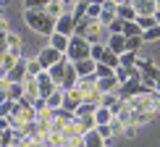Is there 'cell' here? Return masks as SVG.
<instances>
[{
	"mask_svg": "<svg viewBox=\"0 0 160 147\" xmlns=\"http://www.w3.org/2000/svg\"><path fill=\"white\" fill-rule=\"evenodd\" d=\"M18 61H21V53H13V50H8V53H5V58H3V63H0V68L8 74V71H11V68H13V66H16Z\"/></svg>",
	"mask_w": 160,
	"mask_h": 147,
	"instance_id": "21",
	"label": "cell"
},
{
	"mask_svg": "<svg viewBox=\"0 0 160 147\" xmlns=\"http://www.w3.org/2000/svg\"><path fill=\"white\" fill-rule=\"evenodd\" d=\"M66 66H68V58H63L61 63H55V66H52V68L48 71L55 87H61V84H63V79H66Z\"/></svg>",
	"mask_w": 160,
	"mask_h": 147,
	"instance_id": "12",
	"label": "cell"
},
{
	"mask_svg": "<svg viewBox=\"0 0 160 147\" xmlns=\"http://www.w3.org/2000/svg\"><path fill=\"white\" fill-rule=\"evenodd\" d=\"M5 48H8V50H13V53H21V37L11 32V34H8V45H5Z\"/></svg>",
	"mask_w": 160,
	"mask_h": 147,
	"instance_id": "34",
	"label": "cell"
},
{
	"mask_svg": "<svg viewBox=\"0 0 160 147\" xmlns=\"http://www.w3.org/2000/svg\"><path fill=\"white\" fill-rule=\"evenodd\" d=\"M118 103V95L113 92V95H102V100H100V105H105V108H113V105Z\"/></svg>",
	"mask_w": 160,
	"mask_h": 147,
	"instance_id": "41",
	"label": "cell"
},
{
	"mask_svg": "<svg viewBox=\"0 0 160 147\" xmlns=\"http://www.w3.org/2000/svg\"><path fill=\"white\" fill-rule=\"evenodd\" d=\"M76 32V18L71 13H63L61 18H55V34H63V37H74Z\"/></svg>",
	"mask_w": 160,
	"mask_h": 147,
	"instance_id": "6",
	"label": "cell"
},
{
	"mask_svg": "<svg viewBox=\"0 0 160 147\" xmlns=\"http://www.w3.org/2000/svg\"><path fill=\"white\" fill-rule=\"evenodd\" d=\"M137 68H139V82L147 87V89L155 92V84H158V79H160V68L152 61H142V58H139Z\"/></svg>",
	"mask_w": 160,
	"mask_h": 147,
	"instance_id": "3",
	"label": "cell"
},
{
	"mask_svg": "<svg viewBox=\"0 0 160 147\" xmlns=\"http://www.w3.org/2000/svg\"><path fill=\"white\" fill-rule=\"evenodd\" d=\"M152 108H155V113H160V95L158 92H152Z\"/></svg>",
	"mask_w": 160,
	"mask_h": 147,
	"instance_id": "43",
	"label": "cell"
},
{
	"mask_svg": "<svg viewBox=\"0 0 160 147\" xmlns=\"http://www.w3.org/2000/svg\"><path fill=\"white\" fill-rule=\"evenodd\" d=\"M63 58H66L63 53L52 50L50 45H48V48H45V50H42V53H39V55H37V61H39V66H42V71H50L52 66H55V63H61Z\"/></svg>",
	"mask_w": 160,
	"mask_h": 147,
	"instance_id": "5",
	"label": "cell"
},
{
	"mask_svg": "<svg viewBox=\"0 0 160 147\" xmlns=\"http://www.w3.org/2000/svg\"><path fill=\"white\" fill-rule=\"evenodd\" d=\"M113 118H116V116H113V110H110V108H105V105H100V108L95 110V124H97V126L110 124Z\"/></svg>",
	"mask_w": 160,
	"mask_h": 147,
	"instance_id": "17",
	"label": "cell"
},
{
	"mask_svg": "<svg viewBox=\"0 0 160 147\" xmlns=\"http://www.w3.org/2000/svg\"><path fill=\"white\" fill-rule=\"evenodd\" d=\"M155 3H158V13H160V0H155Z\"/></svg>",
	"mask_w": 160,
	"mask_h": 147,
	"instance_id": "51",
	"label": "cell"
},
{
	"mask_svg": "<svg viewBox=\"0 0 160 147\" xmlns=\"http://www.w3.org/2000/svg\"><path fill=\"white\" fill-rule=\"evenodd\" d=\"M97 108H100L97 103H82V105H79V110H76V116H95Z\"/></svg>",
	"mask_w": 160,
	"mask_h": 147,
	"instance_id": "32",
	"label": "cell"
},
{
	"mask_svg": "<svg viewBox=\"0 0 160 147\" xmlns=\"http://www.w3.org/2000/svg\"><path fill=\"white\" fill-rule=\"evenodd\" d=\"M0 139H3V131H0Z\"/></svg>",
	"mask_w": 160,
	"mask_h": 147,
	"instance_id": "52",
	"label": "cell"
},
{
	"mask_svg": "<svg viewBox=\"0 0 160 147\" xmlns=\"http://www.w3.org/2000/svg\"><path fill=\"white\" fill-rule=\"evenodd\" d=\"M100 13H102V5H95V3L87 5V18H92V21H100Z\"/></svg>",
	"mask_w": 160,
	"mask_h": 147,
	"instance_id": "35",
	"label": "cell"
},
{
	"mask_svg": "<svg viewBox=\"0 0 160 147\" xmlns=\"http://www.w3.org/2000/svg\"><path fill=\"white\" fill-rule=\"evenodd\" d=\"M95 61H92V58H87V61H79V63H74V68H76V74L79 76H92V74H95Z\"/></svg>",
	"mask_w": 160,
	"mask_h": 147,
	"instance_id": "19",
	"label": "cell"
},
{
	"mask_svg": "<svg viewBox=\"0 0 160 147\" xmlns=\"http://www.w3.org/2000/svg\"><path fill=\"white\" fill-rule=\"evenodd\" d=\"M37 84H39V97H42V100H48L52 92L58 89V87L52 84V79H50V74H48V71H42V74L37 76Z\"/></svg>",
	"mask_w": 160,
	"mask_h": 147,
	"instance_id": "9",
	"label": "cell"
},
{
	"mask_svg": "<svg viewBox=\"0 0 160 147\" xmlns=\"http://www.w3.org/2000/svg\"><path fill=\"white\" fill-rule=\"evenodd\" d=\"M5 53H8V48H0V63H3V58H5Z\"/></svg>",
	"mask_w": 160,
	"mask_h": 147,
	"instance_id": "47",
	"label": "cell"
},
{
	"mask_svg": "<svg viewBox=\"0 0 160 147\" xmlns=\"http://www.w3.org/2000/svg\"><path fill=\"white\" fill-rule=\"evenodd\" d=\"M97 134L102 137V139H110V137H116V131H113L110 124H105V126H97Z\"/></svg>",
	"mask_w": 160,
	"mask_h": 147,
	"instance_id": "40",
	"label": "cell"
},
{
	"mask_svg": "<svg viewBox=\"0 0 160 147\" xmlns=\"http://www.w3.org/2000/svg\"><path fill=\"white\" fill-rule=\"evenodd\" d=\"M123 134L126 137H134L137 134V126H123Z\"/></svg>",
	"mask_w": 160,
	"mask_h": 147,
	"instance_id": "44",
	"label": "cell"
},
{
	"mask_svg": "<svg viewBox=\"0 0 160 147\" xmlns=\"http://www.w3.org/2000/svg\"><path fill=\"white\" fill-rule=\"evenodd\" d=\"M24 21L29 24L34 32L45 34V37H52V32H55V18H52L48 11H26Z\"/></svg>",
	"mask_w": 160,
	"mask_h": 147,
	"instance_id": "1",
	"label": "cell"
},
{
	"mask_svg": "<svg viewBox=\"0 0 160 147\" xmlns=\"http://www.w3.org/2000/svg\"><path fill=\"white\" fill-rule=\"evenodd\" d=\"M63 97H66V92L58 87V89L52 92V95L45 100V103H48V108H50V110H58V108H63Z\"/></svg>",
	"mask_w": 160,
	"mask_h": 147,
	"instance_id": "20",
	"label": "cell"
},
{
	"mask_svg": "<svg viewBox=\"0 0 160 147\" xmlns=\"http://www.w3.org/2000/svg\"><path fill=\"white\" fill-rule=\"evenodd\" d=\"M68 39H71V37H63V34H55V32H52V37H50V48L66 55V50H68Z\"/></svg>",
	"mask_w": 160,
	"mask_h": 147,
	"instance_id": "18",
	"label": "cell"
},
{
	"mask_svg": "<svg viewBox=\"0 0 160 147\" xmlns=\"http://www.w3.org/2000/svg\"><path fill=\"white\" fill-rule=\"evenodd\" d=\"M89 53H92V45L87 42L84 37H71L68 39V50H66V58H68L71 63H79V61H87L89 58Z\"/></svg>",
	"mask_w": 160,
	"mask_h": 147,
	"instance_id": "2",
	"label": "cell"
},
{
	"mask_svg": "<svg viewBox=\"0 0 160 147\" xmlns=\"http://www.w3.org/2000/svg\"><path fill=\"white\" fill-rule=\"evenodd\" d=\"M137 24H139L142 32H147V29H152V26H158V18L155 16H137Z\"/></svg>",
	"mask_w": 160,
	"mask_h": 147,
	"instance_id": "27",
	"label": "cell"
},
{
	"mask_svg": "<svg viewBox=\"0 0 160 147\" xmlns=\"http://www.w3.org/2000/svg\"><path fill=\"white\" fill-rule=\"evenodd\" d=\"M45 11H48L52 18H61L63 13H66V8H63V3H61V0H50V5H48Z\"/></svg>",
	"mask_w": 160,
	"mask_h": 147,
	"instance_id": "26",
	"label": "cell"
},
{
	"mask_svg": "<svg viewBox=\"0 0 160 147\" xmlns=\"http://www.w3.org/2000/svg\"><path fill=\"white\" fill-rule=\"evenodd\" d=\"M48 5H50V0H24L26 11H45Z\"/></svg>",
	"mask_w": 160,
	"mask_h": 147,
	"instance_id": "28",
	"label": "cell"
},
{
	"mask_svg": "<svg viewBox=\"0 0 160 147\" xmlns=\"http://www.w3.org/2000/svg\"><path fill=\"white\" fill-rule=\"evenodd\" d=\"M24 97L39 100V84H37V76H26V82H24Z\"/></svg>",
	"mask_w": 160,
	"mask_h": 147,
	"instance_id": "14",
	"label": "cell"
},
{
	"mask_svg": "<svg viewBox=\"0 0 160 147\" xmlns=\"http://www.w3.org/2000/svg\"><path fill=\"white\" fill-rule=\"evenodd\" d=\"M155 18H158V26H160V13H155Z\"/></svg>",
	"mask_w": 160,
	"mask_h": 147,
	"instance_id": "50",
	"label": "cell"
},
{
	"mask_svg": "<svg viewBox=\"0 0 160 147\" xmlns=\"http://www.w3.org/2000/svg\"><path fill=\"white\" fill-rule=\"evenodd\" d=\"M134 11H137V16H155L158 3L155 0H134Z\"/></svg>",
	"mask_w": 160,
	"mask_h": 147,
	"instance_id": "11",
	"label": "cell"
},
{
	"mask_svg": "<svg viewBox=\"0 0 160 147\" xmlns=\"http://www.w3.org/2000/svg\"><path fill=\"white\" fill-rule=\"evenodd\" d=\"M142 45V37H126V53H137Z\"/></svg>",
	"mask_w": 160,
	"mask_h": 147,
	"instance_id": "37",
	"label": "cell"
},
{
	"mask_svg": "<svg viewBox=\"0 0 160 147\" xmlns=\"http://www.w3.org/2000/svg\"><path fill=\"white\" fill-rule=\"evenodd\" d=\"M76 82H79V74H76V68H74V63L68 61V66H66V79H63L61 89H63V92L74 89V87H76Z\"/></svg>",
	"mask_w": 160,
	"mask_h": 147,
	"instance_id": "13",
	"label": "cell"
},
{
	"mask_svg": "<svg viewBox=\"0 0 160 147\" xmlns=\"http://www.w3.org/2000/svg\"><path fill=\"white\" fill-rule=\"evenodd\" d=\"M82 103H84L82 92H79L76 87H74V89H68V92H66V97H63V108L68 110V113H74V116H76V110H79V105H82Z\"/></svg>",
	"mask_w": 160,
	"mask_h": 147,
	"instance_id": "8",
	"label": "cell"
},
{
	"mask_svg": "<svg viewBox=\"0 0 160 147\" xmlns=\"http://www.w3.org/2000/svg\"><path fill=\"white\" fill-rule=\"evenodd\" d=\"M8 34H11L8 29H0V48H5V45H8Z\"/></svg>",
	"mask_w": 160,
	"mask_h": 147,
	"instance_id": "42",
	"label": "cell"
},
{
	"mask_svg": "<svg viewBox=\"0 0 160 147\" xmlns=\"http://www.w3.org/2000/svg\"><path fill=\"white\" fill-rule=\"evenodd\" d=\"M116 16H118V5L113 3V0H108V3L102 5V13H100V24H102L105 29H108V26L116 21Z\"/></svg>",
	"mask_w": 160,
	"mask_h": 147,
	"instance_id": "10",
	"label": "cell"
},
{
	"mask_svg": "<svg viewBox=\"0 0 160 147\" xmlns=\"http://www.w3.org/2000/svg\"><path fill=\"white\" fill-rule=\"evenodd\" d=\"M21 97H24V84H11V89H8V100H11V103H18Z\"/></svg>",
	"mask_w": 160,
	"mask_h": 147,
	"instance_id": "30",
	"label": "cell"
},
{
	"mask_svg": "<svg viewBox=\"0 0 160 147\" xmlns=\"http://www.w3.org/2000/svg\"><path fill=\"white\" fill-rule=\"evenodd\" d=\"M152 89H147L139 79H129L126 84L118 87V100H123V103H129V100H134V97H144V95H150Z\"/></svg>",
	"mask_w": 160,
	"mask_h": 147,
	"instance_id": "4",
	"label": "cell"
},
{
	"mask_svg": "<svg viewBox=\"0 0 160 147\" xmlns=\"http://www.w3.org/2000/svg\"><path fill=\"white\" fill-rule=\"evenodd\" d=\"M118 63H121L123 68H134L139 63V58H137V53H123V55H118Z\"/></svg>",
	"mask_w": 160,
	"mask_h": 147,
	"instance_id": "25",
	"label": "cell"
},
{
	"mask_svg": "<svg viewBox=\"0 0 160 147\" xmlns=\"http://www.w3.org/2000/svg\"><path fill=\"white\" fill-rule=\"evenodd\" d=\"M92 3H95V5H105V3H108V0H92Z\"/></svg>",
	"mask_w": 160,
	"mask_h": 147,
	"instance_id": "48",
	"label": "cell"
},
{
	"mask_svg": "<svg viewBox=\"0 0 160 147\" xmlns=\"http://www.w3.org/2000/svg\"><path fill=\"white\" fill-rule=\"evenodd\" d=\"M82 144L84 147H105V139L97 134V129H92L87 134H82Z\"/></svg>",
	"mask_w": 160,
	"mask_h": 147,
	"instance_id": "16",
	"label": "cell"
},
{
	"mask_svg": "<svg viewBox=\"0 0 160 147\" xmlns=\"http://www.w3.org/2000/svg\"><path fill=\"white\" fill-rule=\"evenodd\" d=\"M0 29H8V21H5V16H0Z\"/></svg>",
	"mask_w": 160,
	"mask_h": 147,
	"instance_id": "46",
	"label": "cell"
},
{
	"mask_svg": "<svg viewBox=\"0 0 160 147\" xmlns=\"http://www.w3.org/2000/svg\"><path fill=\"white\" fill-rule=\"evenodd\" d=\"M100 63L110 66L113 71H116L118 66H121V63H118V55H116V53H113V50H108V48H105V53H102V58H100Z\"/></svg>",
	"mask_w": 160,
	"mask_h": 147,
	"instance_id": "23",
	"label": "cell"
},
{
	"mask_svg": "<svg viewBox=\"0 0 160 147\" xmlns=\"http://www.w3.org/2000/svg\"><path fill=\"white\" fill-rule=\"evenodd\" d=\"M123 26H126V21H121V18L116 16V21L108 26V32H110V34H123Z\"/></svg>",
	"mask_w": 160,
	"mask_h": 147,
	"instance_id": "39",
	"label": "cell"
},
{
	"mask_svg": "<svg viewBox=\"0 0 160 147\" xmlns=\"http://www.w3.org/2000/svg\"><path fill=\"white\" fill-rule=\"evenodd\" d=\"M108 50H113L116 55H123V53H126V37H123V34H110Z\"/></svg>",
	"mask_w": 160,
	"mask_h": 147,
	"instance_id": "15",
	"label": "cell"
},
{
	"mask_svg": "<svg viewBox=\"0 0 160 147\" xmlns=\"http://www.w3.org/2000/svg\"><path fill=\"white\" fill-rule=\"evenodd\" d=\"M123 37H142L139 24H137V21H126V26H123Z\"/></svg>",
	"mask_w": 160,
	"mask_h": 147,
	"instance_id": "29",
	"label": "cell"
},
{
	"mask_svg": "<svg viewBox=\"0 0 160 147\" xmlns=\"http://www.w3.org/2000/svg\"><path fill=\"white\" fill-rule=\"evenodd\" d=\"M0 79H5V71H3V68H0Z\"/></svg>",
	"mask_w": 160,
	"mask_h": 147,
	"instance_id": "49",
	"label": "cell"
},
{
	"mask_svg": "<svg viewBox=\"0 0 160 147\" xmlns=\"http://www.w3.org/2000/svg\"><path fill=\"white\" fill-rule=\"evenodd\" d=\"M26 74H29V76H39V74H42V66H39V61L37 58H26Z\"/></svg>",
	"mask_w": 160,
	"mask_h": 147,
	"instance_id": "31",
	"label": "cell"
},
{
	"mask_svg": "<svg viewBox=\"0 0 160 147\" xmlns=\"http://www.w3.org/2000/svg\"><path fill=\"white\" fill-rule=\"evenodd\" d=\"M116 5H134V0H113Z\"/></svg>",
	"mask_w": 160,
	"mask_h": 147,
	"instance_id": "45",
	"label": "cell"
},
{
	"mask_svg": "<svg viewBox=\"0 0 160 147\" xmlns=\"http://www.w3.org/2000/svg\"><path fill=\"white\" fill-rule=\"evenodd\" d=\"M105 48L108 45H102V42H97V45H92V53H89V58L95 63H100V58H102V53H105Z\"/></svg>",
	"mask_w": 160,
	"mask_h": 147,
	"instance_id": "36",
	"label": "cell"
},
{
	"mask_svg": "<svg viewBox=\"0 0 160 147\" xmlns=\"http://www.w3.org/2000/svg\"><path fill=\"white\" fill-rule=\"evenodd\" d=\"M158 37H160V26H152V29L142 32V42H152V39H158Z\"/></svg>",
	"mask_w": 160,
	"mask_h": 147,
	"instance_id": "38",
	"label": "cell"
},
{
	"mask_svg": "<svg viewBox=\"0 0 160 147\" xmlns=\"http://www.w3.org/2000/svg\"><path fill=\"white\" fill-rule=\"evenodd\" d=\"M95 76H97V79H105V76H116V71H113L110 66H105V63H97V66H95Z\"/></svg>",
	"mask_w": 160,
	"mask_h": 147,
	"instance_id": "33",
	"label": "cell"
},
{
	"mask_svg": "<svg viewBox=\"0 0 160 147\" xmlns=\"http://www.w3.org/2000/svg\"><path fill=\"white\" fill-rule=\"evenodd\" d=\"M26 76H29V74H26V58H21V61L13 66L8 74H5V79H8L11 84H24V82H26Z\"/></svg>",
	"mask_w": 160,
	"mask_h": 147,
	"instance_id": "7",
	"label": "cell"
},
{
	"mask_svg": "<svg viewBox=\"0 0 160 147\" xmlns=\"http://www.w3.org/2000/svg\"><path fill=\"white\" fill-rule=\"evenodd\" d=\"M118 18H121V21H137L134 5H118Z\"/></svg>",
	"mask_w": 160,
	"mask_h": 147,
	"instance_id": "22",
	"label": "cell"
},
{
	"mask_svg": "<svg viewBox=\"0 0 160 147\" xmlns=\"http://www.w3.org/2000/svg\"><path fill=\"white\" fill-rule=\"evenodd\" d=\"M131 113H134V110H131ZM155 116H158L155 110H142V113H134V124H131V126H142V124L152 121Z\"/></svg>",
	"mask_w": 160,
	"mask_h": 147,
	"instance_id": "24",
	"label": "cell"
}]
</instances>
